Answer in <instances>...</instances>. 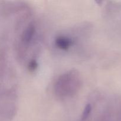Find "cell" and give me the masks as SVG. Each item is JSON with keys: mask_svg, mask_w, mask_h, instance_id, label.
Instances as JSON below:
<instances>
[{"mask_svg": "<svg viewBox=\"0 0 121 121\" xmlns=\"http://www.w3.org/2000/svg\"><path fill=\"white\" fill-rule=\"evenodd\" d=\"M80 80L76 72L70 71L60 76L55 84L54 91L60 98L71 96L79 91Z\"/></svg>", "mask_w": 121, "mask_h": 121, "instance_id": "obj_1", "label": "cell"}, {"mask_svg": "<svg viewBox=\"0 0 121 121\" xmlns=\"http://www.w3.org/2000/svg\"><path fill=\"white\" fill-rule=\"evenodd\" d=\"M35 32V27L34 24H31L22 32L21 35V43L24 45L28 44L33 39Z\"/></svg>", "mask_w": 121, "mask_h": 121, "instance_id": "obj_2", "label": "cell"}, {"mask_svg": "<svg viewBox=\"0 0 121 121\" xmlns=\"http://www.w3.org/2000/svg\"><path fill=\"white\" fill-rule=\"evenodd\" d=\"M56 46L63 50L69 49L73 44V41L70 38L65 36L58 37L55 40Z\"/></svg>", "mask_w": 121, "mask_h": 121, "instance_id": "obj_3", "label": "cell"}, {"mask_svg": "<svg viewBox=\"0 0 121 121\" xmlns=\"http://www.w3.org/2000/svg\"><path fill=\"white\" fill-rule=\"evenodd\" d=\"M92 106L89 104H87L85 106L81 116L82 121H85L88 118V117H89V115L91 114V112H92Z\"/></svg>", "mask_w": 121, "mask_h": 121, "instance_id": "obj_4", "label": "cell"}, {"mask_svg": "<svg viewBox=\"0 0 121 121\" xmlns=\"http://www.w3.org/2000/svg\"><path fill=\"white\" fill-rule=\"evenodd\" d=\"M38 64L35 60H31L28 65V69L30 72H34L37 68Z\"/></svg>", "mask_w": 121, "mask_h": 121, "instance_id": "obj_5", "label": "cell"}]
</instances>
